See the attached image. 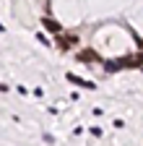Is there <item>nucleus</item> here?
<instances>
[{"instance_id": "2", "label": "nucleus", "mask_w": 143, "mask_h": 146, "mask_svg": "<svg viewBox=\"0 0 143 146\" xmlns=\"http://www.w3.org/2000/svg\"><path fill=\"white\" fill-rule=\"evenodd\" d=\"M76 42H78V36H76V34H68V36H63V39H60V47L68 50V47H73Z\"/></svg>"}, {"instance_id": "6", "label": "nucleus", "mask_w": 143, "mask_h": 146, "mask_svg": "<svg viewBox=\"0 0 143 146\" xmlns=\"http://www.w3.org/2000/svg\"><path fill=\"white\" fill-rule=\"evenodd\" d=\"M135 60H138V68H143V55H138Z\"/></svg>"}, {"instance_id": "3", "label": "nucleus", "mask_w": 143, "mask_h": 146, "mask_svg": "<svg viewBox=\"0 0 143 146\" xmlns=\"http://www.w3.org/2000/svg\"><path fill=\"white\" fill-rule=\"evenodd\" d=\"M68 81H73V84H78V86H88V89H94V84H91V81H83V78L73 76V73H68Z\"/></svg>"}, {"instance_id": "1", "label": "nucleus", "mask_w": 143, "mask_h": 146, "mask_svg": "<svg viewBox=\"0 0 143 146\" xmlns=\"http://www.w3.org/2000/svg\"><path fill=\"white\" fill-rule=\"evenodd\" d=\"M78 60H81V63H94V60H99V55H96L94 50H83V52L78 55Z\"/></svg>"}, {"instance_id": "4", "label": "nucleus", "mask_w": 143, "mask_h": 146, "mask_svg": "<svg viewBox=\"0 0 143 146\" xmlns=\"http://www.w3.org/2000/svg\"><path fill=\"white\" fill-rule=\"evenodd\" d=\"M120 68H122L120 60H107V63H104V70H107V73H115V70H120Z\"/></svg>"}, {"instance_id": "5", "label": "nucleus", "mask_w": 143, "mask_h": 146, "mask_svg": "<svg viewBox=\"0 0 143 146\" xmlns=\"http://www.w3.org/2000/svg\"><path fill=\"white\" fill-rule=\"evenodd\" d=\"M44 29H49V31H60V24L52 21V18H44Z\"/></svg>"}]
</instances>
